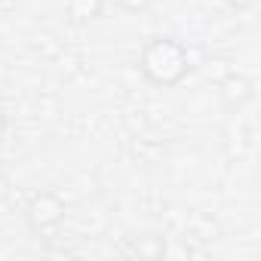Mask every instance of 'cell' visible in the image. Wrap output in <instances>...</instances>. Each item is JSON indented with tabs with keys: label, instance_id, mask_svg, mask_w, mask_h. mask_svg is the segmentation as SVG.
Listing matches in <instances>:
<instances>
[{
	"label": "cell",
	"instance_id": "1",
	"mask_svg": "<svg viewBox=\"0 0 261 261\" xmlns=\"http://www.w3.org/2000/svg\"><path fill=\"white\" fill-rule=\"evenodd\" d=\"M142 74L157 83V86H175L188 77L191 71V59H188V49L181 43H175L172 37H157L151 40L145 49H142Z\"/></svg>",
	"mask_w": 261,
	"mask_h": 261
},
{
	"label": "cell",
	"instance_id": "4",
	"mask_svg": "<svg viewBox=\"0 0 261 261\" xmlns=\"http://www.w3.org/2000/svg\"><path fill=\"white\" fill-rule=\"evenodd\" d=\"M105 10V0H68V16L74 22H89L98 19Z\"/></svg>",
	"mask_w": 261,
	"mask_h": 261
},
{
	"label": "cell",
	"instance_id": "7",
	"mask_svg": "<svg viewBox=\"0 0 261 261\" xmlns=\"http://www.w3.org/2000/svg\"><path fill=\"white\" fill-rule=\"evenodd\" d=\"M0 133H4V114H0Z\"/></svg>",
	"mask_w": 261,
	"mask_h": 261
},
{
	"label": "cell",
	"instance_id": "2",
	"mask_svg": "<svg viewBox=\"0 0 261 261\" xmlns=\"http://www.w3.org/2000/svg\"><path fill=\"white\" fill-rule=\"evenodd\" d=\"M28 221L34 230L46 233V230H56L62 221H65V206L56 194H40L34 197V203L28 206Z\"/></svg>",
	"mask_w": 261,
	"mask_h": 261
},
{
	"label": "cell",
	"instance_id": "5",
	"mask_svg": "<svg viewBox=\"0 0 261 261\" xmlns=\"http://www.w3.org/2000/svg\"><path fill=\"white\" fill-rule=\"evenodd\" d=\"M117 7L126 13H145L151 7V0H117Z\"/></svg>",
	"mask_w": 261,
	"mask_h": 261
},
{
	"label": "cell",
	"instance_id": "3",
	"mask_svg": "<svg viewBox=\"0 0 261 261\" xmlns=\"http://www.w3.org/2000/svg\"><path fill=\"white\" fill-rule=\"evenodd\" d=\"M221 95H224V101H227L230 108H237V105H243V101L252 95V83H249L246 77H227V80L221 83Z\"/></svg>",
	"mask_w": 261,
	"mask_h": 261
},
{
	"label": "cell",
	"instance_id": "6",
	"mask_svg": "<svg viewBox=\"0 0 261 261\" xmlns=\"http://www.w3.org/2000/svg\"><path fill=\"white\" fill-rule=\"evenodd\" d=\"M227 4H230L233 10H249V7L255 4V0H227Z\"/></svg>",
	"mask_w": 261,
	"mask_h": 261
}]
</instances>
